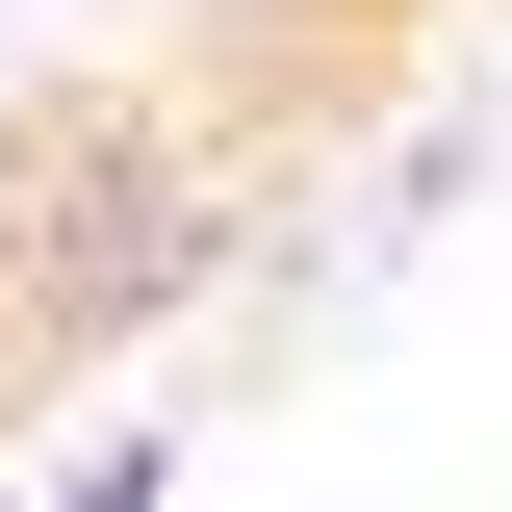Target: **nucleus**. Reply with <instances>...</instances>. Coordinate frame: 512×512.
<instances>
[{"label": "nucleus", "instance_id": "nucleus-1", "mask_svg": "<svg viewBox=\"0 0 512 512\" xmlns=\"http://www.w3.org/2000/svg\"><path fill=\"white\" fill-rule=\"evenodd\" d=\"M52 512H180V461H154V436H103V461H77Z\"/></svg>", "mask_w": 512, "mask_h": 512}]
</instances>
